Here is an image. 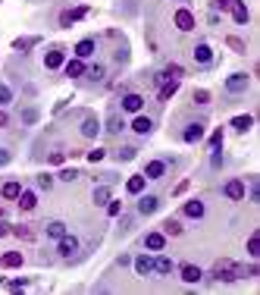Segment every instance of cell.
Segmentation results:
<instances>
[{"label":"cell","mask_w":260,"mask_h":295,"mask_svg":"<svg viewBox=\"0 0 260 295\" xmlns=\"http://www.w3.org/2000/svg\"><path fill=\"white\" fill-rule=\"evenodd\" d=\"M232 126H235V132H248L251 126H254V116H235Z\"/></svg>","instance_id":"obj_32"},{"label":"cell","mask_w":260,"mask_h":295,"mask_svg":"<svg viewBox=\"0 0 260 295\" xmlns=\"http://www.w3.org/2000/svg\"><path fill=\"white\" fill-rule=\"evenodd\" d=\"M204 273H201V267H195V264H182V279L185 283H198Z\"/></svg>","instance_id":"obj_21"},{"label":"cell","mask_w":260,"mask_h":295,"mask_svg":"<svg viewBox=\"0 0 260 295\" xmlns=\"http://www.w3.org/2000/svg\"><path fill=\"white\" fill-rule=\"evenodd\" d=\"M144 248H151V251H163V248H166V236H163V232H148V236H144Z\"/></svg>","instance_id":"obj_9"},{"label":"cell","mask_w":260,"mask_h":295,"mask_svg":"<svg viewBox=\"0 0 260 295\" xmlns=\"http://www.w3.org/2000/svg\"><path fill=\"white\" fill-rule=\"evenodd\" d=\"M10 236V223H6V217H0V239Z\"/></svg>","instance_id":"obj_48"},{"label":"cell","mask_w":260,"mask_h":295,"mask_svg":"<svg viewBox=\"0 0 260 295\" xmlns=\"http://www.w3.org/2000/svg\"><path fill=\"white\" fill-rule=\"evenodd\" d=\"M151 126H154V123H151L148 116H135V123H132V129H135L138 135H148V132H151Z\"/></svg>","instance_id":"obj_31"},{"label":"cell","mask_w":260,"mask_h":295,"mask_svg":"<svg viewBox=\"0 0 260 295\" xmlns=\"http://www.w3.org/2000/svg\"><path fill=\"white\" fill-rule=\"evenodd\" d=\"M0 264H3L6 270H16V267H22V254L19 251H6V254H0Z\"/></svg>","instance_id":"obj_14"},{"label":"cell","mask_w":260,"mask_h":295,"mask_svg":"<svg viewBox=\"0 0 260 295\" xmlns=\"http://www.w3.org/2000/svg\"><path fill=\"white\" fill-rule=\"evenodd\" d=\"M157 207H160V198H154V195H144L141 201H138V211L141 213H154Z\"/></svg>","instance_id":"obj_24"},{"label":"cell","mask_w":260,"mask_h":295,"mask_svg":"<svg viewBox=\"0 0 260 295\" xmlns=\"http://www.w3.org/2000/svg\"><path fill=\"white\" fill-rule=\"evenodd\" d=\"M226 44H229V48H232V50H235V53H245V41H242V38H235V35H229V38H226Z\"/></svg>","instance_id":"obj_37"},{"label":"cell","mask_w":260,"mask_h":295,"mask_svg":"<svg viewBox=\"0 0 260 295\" xmlns=\"http://www.w3.org/2000/svg\"><path fill=\"white\" fill-rule=\"evenodd\" d=\"M38 185H41V189H50L53 179H50V176H38Z\"/></svg>","instance_id":"obj_49"},{"label":"cell","mask_w":260,"mask_h":295,"mask_svg":"<svg viewBox=\"0 0 260 295\" xmlns=\"http://www.w3.org/2000/svg\"><path fill=\"white\" fill-rule=\"evenodd\" d=\"M141 107H144V98L138 95V91H129V95L122 98V110H125V113H138Z\"/></svg>","instance_id":"obj_7"},{"label":"cell","mask_w":260,"mask_h":295,"mask_svg":"<svg viewBox=\"0 0 260 295\" xmlns=\"http://www.w3.org/2000/svg\"><path fill=\"white\" fill-rule=\"evenodd\" d=\"M229 10H232V19H235L238 25H245V22H248V6H245V0H232V6H229Z\"/></svg>","instance_id":"obj_12"},{"label":"cell","mask_w":260,"mask_h":295,"mask_svg":"<svg viewBox=\"0 0 260 295\" xmlns=\"http://www.w3.org/2000/svg\"><path fill=\"white\" fill-rule=\"evenodd\" d=\"M10 164V151H6V148H0V166H6Z\"/></svg>","instance_id":"obj_50"},{"label":"cell","mask_w":260,"mask_h":295,"mask_svg":"<svg viewBox=\"0 0 260 295\" xmlns=\"http://www.w3.org/2000/svg\"><path fill=\"white\" fill-rule=\"evenodd\" d=\"M63 50L60 48H53V50H47V57H44V66H47V69H60V66H63Z\"/></svg>","instance_id":"obj_15"},{"label":"cell","mask_w":260,"mask_h":295,"mask_svg":"<svg viewBox=\"0 0 260 295\" xmlns=\"http://www.w3.org/2000/svg\"><path fill=\"white\" fill-rule=\"evenodd\" d=\"M144 182H148V179H144V176H132L129 182H125V189H129V195H141V192H144Z\"/></svg>","instance_id":"obj_29"},{"label":"cell","mask_w":260,"mask_h":295,"mask_svg":"<svg viewBox=\"0 0 260 295\" xmlns=\"http://www.w3.org/2000/svg\"><path fill=\"white\" fill-rule=\"evenodd\" d=\"M185 217L201 220L204 217V201H185Z\"/></svg>","instance_id":"obj_20"},{"label":"cell","mask_w":260,"mask_h":295,"mask_svg":"<svg viewBox=\"0 0 260 295\" xmlns=\"http://www.w3.org/2000/svg\"><path fill=\"white\" fill-rule=\"evenodd\" d=\"M219 148H223V129H216L210 135V142H207V151L213 154V157H219Z\"/></svg>","instance_id":"obj_26"},{"label":"cell","mask_w":260,"mask_h":295,"mask_svg":"<svg viewBox=\"0 0 260 295\" xmlns=\"http://www.w3.org/2000/svg\"><path fill=\"white\" fill-rule=\"evenodd\" d=\"M78 251V239L76 236H60L57 239V254L60 258H72Z\"/></svg>","instance_id":"obj_2"},{"label":"cell","mask_w":260,"mask_h":295,"mask_svg":"<svg viewBox=\"0 0 260 295\" xmlns=\"http://www.w3.org/2000/svg\"><path fill=\"white\" fill-rule=\"evenodd\" d=\"M82 135H85V138H94V135H97V119H94V113H85V119H82Z\"/></svg>","instance_id":"obj_16"},{"label":"cell","mask_w":260,"mask_h":295,"mask_svg":"<svg viewBox=\"0 0 260 295\" xmlns=\"http://www.w3.org/2000/svg\"><path fill=\"white\" fill-rule=\"evenodd\" d=\"M91 53H94V38H85V41L76 44V57H78V60H88Z\"/></svg>","instance_id":"obj_19"},{"label":"cell","mask_w":260,"mask_h":295,"mask_svg":"<svg viewBox=\"0 0 260 295\" xmlns=\"http://www.w3.org/2000/svg\"><path fill=\"white\" fill-rule=\"evenodd\" d=\"M6 126H10V116H6V113L0 110V129H6Z\"/></svg>","instance_id":"obj_51"},{"label":"cell","mask_w":260,"mask_h":295,"mask_svg":"<svg viewBox=\"0 0 260 295\" xmlns=\"http://www.w3.org/2000/svg\"><path fill=\"white\" fill-rule=\"evenodd\" d=\"M85 76H88L91 82H101L104 79V66H85Z\"/></svg>","instance_id":"obj_36"},{"label":"cell","mask_w":260,"mask_h":295,"mask_svg":"<svg viewBox=\"0 0 260 295\" xmlns=\"http://www.w3.org/2000/svg\"><path fill=\"white\" fill-rule=\"evenodd\" d=\"M0 217H6V211H3V207H0Z\"/></svg>","instance_id":"obj_52"},{"label":"cell","mask_w":260,"mask_h":295,"mask_svg":"<svg viewBox=\"0 0 260 295\" xmlns=\"http://www.w3.org/2000/svg\"><path fill=\"white\" fill-rule=\"evenodd\" d=\"M245 88H248V76L245 72H235V76L226 79V91H232V95H242Z\"/></svg>","instance_id":"obj_5"},{"label":"cell","mask_w":260,"mask_h":295,"mask_svg":"<svg viewBox=\"0 0 260 295\" xmlns=\"http://www.w3.org/2000/svg\"><path fill=\"white\" fill-rule=\"evenodd\" d=\"M10 232L16 239H22V242H35V239H38L35 226H29V223H10Z\"/></svg>","instance_id":"obj_3"},{"label":"cell","mask_w":260,"mask_h":295,"mask_svg":"<svg viewBox=\"0 0 260 295\" xmlns=\"http://www.w3.org/2000/svg\"><path fill=\"white\" fill-rule=\"evenodd\" d=\"M35 44H41V38H38V35H29V38H16V41H13V50H31V48H35Z\"/></svg>","instance_id":"obj_18"},{"label":"cell","mask_w":260,"mask_h":295,"mask_svg":"<svg viewBox=\"0 0 260 295\" xmlns=\"http://www.w3.org/2000/svg\"><path fill=\"white\" fill-rule=\"evenodd\" d=\"M19 192H22V189H19V182H6L3 189H0V195H3V201H16Z\"/></svg>","instance_id":"obj_30"},{"label":"cell","mask_w":260,"mask_h":295,"mask_svg":"<svg viewBox=\"0 0 260 295\" xmlns=\"http://www.w3.org/2000/svg\"><path fill=\"white\" fill-rule=\"evenodd\" d=\"M110 198H113L110 185H97V189H94V204H97V207H104V204H107V201H110Z\"/></svg>","instance_id":"obj_28"},{"label":"cell","mask_w":260,"mask_h":295,"mask_svg":"<svg viewBox=\"0 0 260 295\" xmlns=\"http://www.w3.org/2000/svg\"><path fill=\"white\" fill-rule=\"evenodd\" d=\"M163 236H182V223H179V220H166L163 223Z\"/></svg>","instance_id":"obj_34"},{"label":"cell","mask_w":260,"mask_h":295,"mask_svg":"<svg viewBox=\"0 0 260 295\" xmlns=\"http://www.w3.org/2000/svg\"><path fill=\"white\" fill-rule=\"evenodd\" d=\"M10 100H13V88L0 82V104H10Z\"/></svg>","instance_id":"obj_40"},{"label":"cell","mask_w":260,"mask_h":295,"mask_svg":"<svg viewBox=\"0 0 260 295\" xmlns=\"http://www.w3.org/2000/svg\"><path fill=\"white\" fill-rule=\"evenodd\" d=\"M104 207H107V213H110V217H116V213H119V211H122V204H119V201H113V198H110V201H107V204H104Z\"/></svg>","instance_id":"obj_42"},{"label":"cell","mask_w":260,"mask_h":295,"mask_svg":"<svg viewBox=\"0 0 260 295\" xmlns=\"http://www.w3.org/2000/svg\"><path fill=\"white\" fill-rule=\"evenodd\" d=\"M248 254L251 258H260V232H254V236L248 239Z\"/></svg>","instance_id":"obj_35"},{"label":"cell","mask_w":260,"mask_h":295,"mask_svg":"<svg viewBox=\"0 0 260 295\" xmlns=\"http://www.w3.org/2000/svg\"><path fill=\"white\" fill-rule=\"evenodd\" d=\"M22 119H25V123H35V119H38V110H31V107H25V110H22Z\"/></svg>","instance_id":"obj_44"},{"label":"cell","mask_w":260,"mask_h":295,"mask_svg":"<svg viewBox=\"0 0 260 295\" xmlns=\"http://www.w3.org/2000/svg\"><path fill=\"white\" fill-rule=\"evenodd\" d=\"M135 270L141 273V277H151V273H154V258H148V254L135 258Z\"/></svg>","instance_id":"obj_17"},{"label":"cell","mask_w":260,"mask_h":295,"mask_svg":"<svg viewBox=\"0 0 260 295\" xmlns=\"http://www.w3.org/2000/svg\"><path fill=\"white\" fill-rule=\"evenodd\" d=\"M19 211H25V213H29V211H35V207H38V198H35V192H19Z\"/></svg>","instance_id":"obj_13"},{"label":"cell","mask_w":260,"mask_h":295,"mask_svg":"<svg viewBox=\"0 0 260 295\" xmlns=\"http://www.w3.org/2000/svg\"><path fill=\"white\" fill-rule=\"evenodd\" d=\"M195 104H198V107H207V104H210V91L198 88V91H195Z\"/></svg>","instance_id":"obj_38"},{"label":"cell","mask_w":260,"mask_h":295,"mask_svg":"<svg viewBox=\"0 0 260 295\" xmlns=\"http://www.w3.org/2000/svg\"><path fill=\"white\" fill-rule=\"evenodd\" d=\"M138 154V148H119V160H132Z\"/></svg>","instance_id":"obj_43"},{"label":"cell","mask_w":260,"mask_h":295,"mask_svg":"<svg viewBox=\"0 0 260 295\" xmlns=\"http://www.w3.org/2000/svg\"><path fill=\"white\" fill-rule=\"evenodd\" d=\"M195 60H198V63H201V66H207L210 63V60H213V50H210V44H198V48H195Z\"/></svg>","instance_id":"obj_22"},{"label":"cell","mask_w":260,"mask_h":295,"mask_svg":"<svg viewBox=\"0 0 260 295\" xmlns=\"http://www.w3.org/2000/svg\"><path fill=\"white\" fill-rule=\"evenodd\" d=\"M154 273H160V277H166V273H172V261L169 258H154Z\"/></svg>","instance_id":"obj_27"},{"label":"cell","mask_w":260,"mask_h":295,"mask_svg":"<svg viewBox=\"0 0 260 295\" xmlns=\"http://www.w3.org/2000/svg\"><path fill=\"white\" fill-rule=\"evenodd\" d=\"M44 232H47L50 239H60V236H66V223L63 220H50V223L44 226Z\"/></svg>","instance_id":"obj_23"},{"label":"cell","mask_w":260,"mask_h":295,"mask_svg":"<svg viewBox=\"0 0 260 295\" xmlns=\"http://www.w3.org/2000/svg\"><path fill=\"white\" fill-rule=\"evenodd\" d=\"M166 76H169V79H182V76H185V69L172 63V66H166Z\"/></svg>","instance_id":"obj_41"},{"label":"cell","mask_w":260,"mask_h":295,"mask_svg":"<svg viewBox=\"0 0 260 295\" xmlns=\"http://www.w3.org/2000/svg\"><path fill=\"white\" fill-rule=\"evenodd\" d=\"M163 173H166L163 160H151V164L144 166V179H163Z\"/></svg>","instance_id":"obj_11"},{"label":"cell","mask_w":260,"mask_h":295,"mask_svg":"<svg viewBox=\"0 0 260 295\" xmlns=\"http://www.w3.org/2000/svg\"><path fill=\"white\" fill-rule=\"evenodd\" d=\"M0 286H10V289H22V286H29V279H3V277H0Z\"/></svg>","instance_id":"obj_39"},{"label":"cell","mask_w":260,"mask_h":295,"mask_svg":"<svg viewBox=\"0 0 260 295\" xmlns=\"http://www.w3.org/2000/svg\"><path fill=\"white\" fill-rule=\"evenodd\" d=\"M176 29L179 32H191V29H195V16H191V10H176Z\"/></svg>","instance_id":"obj_8"},{"label":"cell","mask_w":260,"mask_h":295,"mask_svg":"<svg viewBox=\"0 0 260 295\" xmlns=\"http://www.w3.org/2000/svg\"><path fill=\"white\" fill-rule=\"evenodd\" d=\"M232 0H213V10H229Z\"/></svg>","instance_id":"obj_47"},{"label":"cell","mask_w":260,"mask_h":295,"mask_svg":"<svg viewBox=\"0 0 260 295\" xmlns=\"http://www.w3.org/2000/svg\"><path fill=\"white\" fill-rule=\"evenodd\" d=\"M66 76L69 79H78V76H85V60H72V63H66Z\"/></svg>","instance_id":"obj_25"},{"label":"cell","mask_w":260,"mask_h":295,"mask_svg":"<svg viewBox=\"0 0 260 295\" xmlns=\"http://www.w3.org/2000/svg\"><path fill=\"white\" fill-rule=\"evenodd\" d=\"M223 192H226V198H229V201H242L245 198V182H242V179H229Z\"/></svg>","instance_id":"obj_6"},{"label":"cell","mask_w":260,"mask_h":295,"mask_svg":"<svg viewBox=\"0 0 260 295\" xmlns=\"http://www.w3.org/2000/svg\"><path fill=\"white\" fill-rule=\"evenodd\" d=\"M85 16H88V6H72V10L60 13V25H72V22H78V19H85Z\"/></svg>","instance_id":"obj_4"},{"label":"cell","mask_w":260,"mask_h":295,"mask_svg":"<svg viewBox=\"0 0 260 295\" xmlns=\"http://www.w3.org/2000/svg\"><path fill=\"white\" fill-rule=\"evenodd\" d=\"M210 277H213V279H219V283H235V279L248 277V270H245L238 261H232V258H219L216 264H213Z\"/></svg>","instance_id":"obj_1"},{"label":"cell","mask_w":260,"mask_h":295,"mask_svg":"<svg viewBox=\"0 0 260 295\" xmlns=\"http://www.w3.org/2000/svg\"><path fill=\"white\" fill-rule=\"evenodd\" d=\"M104 154H107V151H101V148H97V151H91V154H88V160H91V164H101Z\"/></svg>","instance_id":"obj_45"},{"label":"cell","mask_w":260,"mask_h":295,"mask_svg":"<svg viewBox=\"0 0 260 295\" xmlns=\"http://www.w3.org/2000/svg\"><path fill=\"white\" fill-rule=\"evenodd\" d=\"M107 132H110V135H119V132H122V116L113 113V116L107 119Z\"/></svg>","instance_id":"obj_33"},{"label":"cell","mask_w":260,"mask_h":295,"mask_svg":"<svg viewBox=\"0 0 260 295\" xmlns=\"http://www.w3.org/2000/svg\"><path fill=\"white\" fill-rule=\"evenodd\" d=\"M201 135H204V123H188V129L182 132V138L188 145H195V142H201Z\"/></svg>","instance_id":"obj_10"},{"label":"cell","mask_w":260,"mask_h":295,"mask_svg":"<svg viewBox=\"0 0 260 295\" xmlns=\"http://www.w3.org/2000/svg\"><path fill=\"white\" fill-rule=\"evenodd\" d=\"M76 176H78L76 170H63V173H60V179H63V182H72V179H76Z\"/></svg>","instance_id":"obj_46"}]
</instances>
